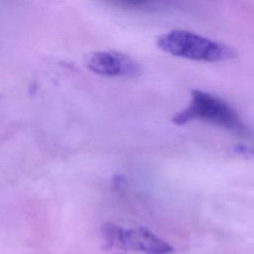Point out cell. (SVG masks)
<instances>
[{
    "mask_svg": "<svg viewBox=\"0 0 254 254\" xmlns=\"http://www.w3.org/2000/svg\"><path fill=\"white\" fill-rule=\"evenodd\" d=\"M106 248L132 250L144 254H171L174 247L149 229L140 226L124 228L114 223H105L101 227Z\"/></svg>",
    "mask_w": 254,
    "mask_h": 254,
    "instance_id": "3",
    "label": "cell"
},
{
    "mask_svg": "<svg viewBox=\"0 0 254 254\" xmlns=\"http://www.w3.org/2000/svg\"><path fill=\"white\" fill-rule=\"evenodd\" d=\"M157 46L172 56L194 61L220 62L236 56L231 47L185 30L162 34L157 39Z\"/></svg>",
    "mask_w": 254,
    "mask_h": 254,
    "instance_id": "2",
    "label": "cell"
},
{
    "mask_svg": "<svg viewBox=\"0 0 254 254\" xmlns=\"http://www.w3.org/2000/svg\"><path fill=\"white\" fill-rule=\"evenodd\" d=\"M86 65L92 72L107 77H137L142 72V67L136 60L114 51L92 53Z\"/></svg>",
    "mask_w": 254,
    "mask_h": 254,
    "instance_id": "4",
    "label": "cell"
},
{
    "mask_svg": "<svg viewBox=\"0 0 254 254\" xmlns=\"http://www.w3.org/2000/svg\"><path fill=\"white\" fill-rule=\"evenodd\" d=\"M119 2L128 5V6H133V7H140L145 4H147L150 0H118Z\"/></svg>",
    "mask_w": 254,
    "mask_h": 254,
    "instance_id": "5",
    "label": "cell"
},
{
    "mask_svg": "<svg viewBox=\"0 0 254 254\" xmlns=\"http://www.w3.org/2000/svg\"><path fill=\"white\" fill-rule=\"evenodd\" d=\"M191 120H202L219 126L229 132L249 137L250 131L239 114L223 99L203 90L191 91L190 103L172 118L176 124H185Z\"/></svg>",
    "mask_w": 254,
    "mask_h": 254,
    "instance_id": "1",
    "label": "cell"
}]
</instances>
